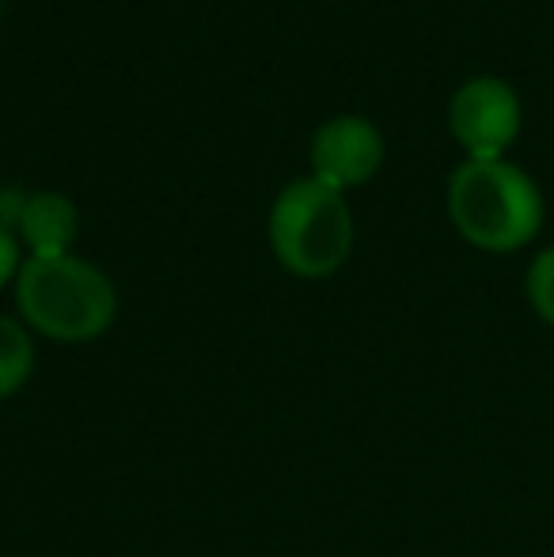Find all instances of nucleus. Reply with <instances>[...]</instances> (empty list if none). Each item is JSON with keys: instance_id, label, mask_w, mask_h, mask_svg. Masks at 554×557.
<instances>
[{"instance_id": "f257e3e1", "label": "nucleus", "mask_w": 554, "mask_h": 557, "mask_svg": "<svg viewBox=\"0 0 554 557\" xmlns=\"http://www.w3.org/2000/svg\"><path fill=\"white\" fill-rule=\"evenodd\" d=\"M15 311L30 334L61 345H84L114 326L119 288L81 255L27 258L15 277Z\"/></svg>"}, {"instance_id": "f03ea898", "label": "nucleus", "mask_w": 554, "mask_h": 557, "mask_svg": "<svg viewBox=\"0 0 554 557\" xmlns=\"http://www.w3.org/2000/svg\"><path fill=\"white\" fill-rule=\"evenodd\" d=\"M448 216L471 247L513 255L543 227V194L509 160H464L448 178Z\"/></svg>"}, {"instance_id": "7ed1b4c3", "label": "nucleus", "mask_w": 554, "mask_h": 557, "mask_svg": "<svg viewBox=\"0 0 554 557\" xmlns=\"http://www.w3.org/2000/svg\"><path fill=\"white\" fill-rule=\"evenodd\" d=\"M270 250L293 277L323 281L346 265L354 250V213L346 194L319 178H296L270 209Z\"/></svg>"}, {"instance_id": "20e7f679", "label": "nucleus", "mask_w": 554, "mask_h": 557, "mask_svg": "<svg viewBox=\"0 0 554 557\" xmlns=\"http://www.w3.org/2000/svg\"><path fill=\"white\" fill-rule=\"evenodd\" d=\"M520 96L502 76H471L456 88L448 103L452 137L471 160H502L520 133Z\"/></svg>"}, {"instance_id": "39448f33", "label": "nucleus", "mask_w": 554, "mask_h": 557, "mask_svg": "<svg viewBox=\"0 0 554 557\" xmlns=\"http://www.w3.org/2000/svg\"><path fill=\"white\" fill-rule=\"evenodd\" d=\"M384 163V137L361 114H338L319 125L311 137V178L346 194L349 186L369 183Z\"/></svg>"}, {"instance_id": "423d86ee", "label": "nucleus", "mask_w": 554, "mask_h": 557, "mask_svg": "<svg viewBox=\"0 0 554 557\" xmlns=\"http://www.w3.org/2000/svg\"><path fill=\"white\" fill-rule=\"evenodd\" d=\"M81 235V213H76L73 198L58 190H38L27 194L15 239L27 243V258H61L73 255V243Z\"/></svg>"}, {"instance_id": "0eeeda50", "label": "nucleus", "mask_w": 554, "mask_h": 557, "mask_svg": "<svg viewBox=\"0 0 554 557\" xmlns=\"http://www.w3.org/2000/svg\"><path fill=\"white\" fill-rule=\"evenodd\" d=\"M35 372V337L12 315H0V403L15 398Z\"/></svg>"}, {"instance_id": "6e6552de", "label": "nucleus", "mask_w": 554, "mask_h": 557, "mask_svg": "<svg viewBox=\"0 0 554 557\" xmlns=\"http://www.w3.org/2000/svg\"><path fill=\"white\" fill-rule=\"evenodd\" d=\"M525 296H528V304H532L535 315L554 331V243L543 247L540 255L532 258V265H528Z\"/></svg>"}, {"instance_id": "1a4fd4ad", "label": "nucleus", "mask_w": 554, "mask_h": 557, "mask_svg": "<svg viewBox=\"0 0 554 557\" xmlns=\"http://www.w3.org/2000/svg\"><path fill=\"white\" fill-rule=\"evenodd\" d=\"M20 265H23L20 239H15V232L0 227V288L15 285V277H20Z\"/></svg>"}, {"instance_id": "9d476101", "label": "nucleus", "mask_w": 554, "mask_h": 557, "mask_svg": "<svg viewBox=\"0 0 554 557\" xmlns=\"http://www.w3.org/2000/svg\"><path fill=\"white\" fill-rule=\"evenodd\" d=\"M23 206H27V194L0 190V227L15 232V227H20V216H23Z\"/></svg>"}]
</instances>
